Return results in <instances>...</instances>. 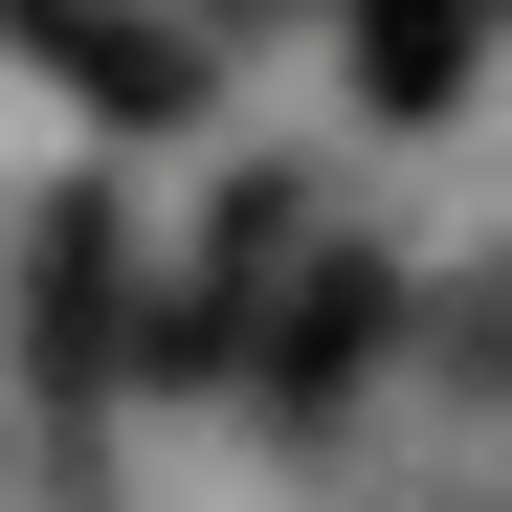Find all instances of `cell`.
I'll return each mask as SVG.
<instances>
[{
	"label": "cell",
	"mask_w": 512,
	"mask_h": 512,
	"mask_svg": "<svg viewBox=\"0 0 512 512\" xmlns=\"http://www.w3.org/2000/svg\"><path fill=\"white\" fill-rule=\"evenodd\" d=\"M0 23H23V67H67L112 134H179V112H201V45L134 23V0H0Z\"/></svg>",
	"instance_id": "1"
},
{
	"label": "cell",
	"mask_w": 512,
	"mask_h": 512,
	"mask_svg": "<svg viewBox=\"0 0 512 512\" xmlns=\"http://www.w3.org/2000/svg\"><path fill=\"white\" fill-rule=\"evenodd\" d=\"M23 379H45V401L134 379V357H112V201H45V245H23Z\"/></svg>",
	"instance_id": "2"
},
{
	"label": "cell",
	"mask_w": 512,
	"mask_h": 512,
	"mask_svg": "<svg viewBox=\"0 0 512 512\" xmlns=\"http://www.w3.org/2000/svg\"><path fill=\"white\" fill-rule=\"evenodd\" d=\"M334 23H357V112H468V45H490V0H334Z\"/></svg>",
	"instance_id": "3"
},
{
	"label": "cell",
	"mask_w": 512,
	"mask_h": 512,
	"mask_svg": "<svg viewBox=\"0 0 512 512\" xmlns=\"http://www.w3.org/2000/svg\"><path fill=\"white\" fill-rule=\"evenodd\" d=\"M379 334H401V290L357 268V245H334V268L268 312V401H357V379H379Z\"/></svg>",
	"instance_id": "4"
}]
</instances>
